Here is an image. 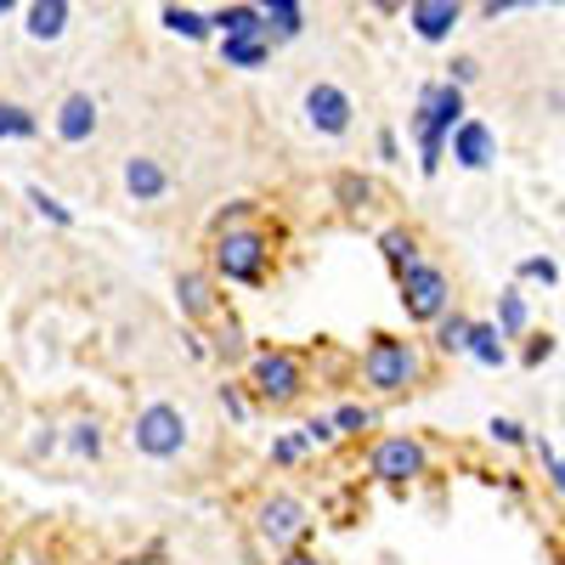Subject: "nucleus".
Wrapping results in <instances>:
<instances>
[{
	"instance_id": "3",
	"label": "nucleus",
	"mask_w": 565,
	"mask_h": 565,
	"mask_svg": "<svg viewBox=\"0 0 565 565\" xmlns=\"http://www.w3.org/2000/svg\"><path fill=\"white\" fill-rule=\"evenodd\" d=\"M244 385H249L255 407H266V413H289V407L306 396L311 373H306V356L289 351V345H255L249 362H244Z\"/></svg>"
},
{
	"instance_id": "47",
	"label": "nucleus",
	"mask_w": 565,
	"mask_h": 565,
	"mask_svg": "<svg viewBox=\"0 0 565 565\" xmlns=\"http://www.w3.org/2000/svg\"><path fill=\"white\" fill-rule=\"evenodd\" d=\"M476 7H481V0H476Z\"/></svg>"
},
{
	"instance_id": "9",
	"label": "nucleus",
	"mask_w": 565,
	"mask_h": 565,
	"mask_svg": "<svg viewBox=\"0 0 565 565\" xmlns=\"http://www.w3.org/2000/svg\"><path fill=\"white\" fill-rule=\"evenodd\" d=\"M300 114H306L311 136H328V141L351 136V125H356V103H351V90H345V85H334V79H317V85H306Z\"/></svg>"
},
{
	"instance_id": "24",
	"label": "nucleus",
	"mask_w": 565,
	"mask_h": 565,
	"mask_svg": "<svg viewBox=\"0 0 565 565\" xmlns=\"http://www.w3.org/2000/svg\"><path fill=\"white\" fill-rule=\"evenodd\" d=\"M210 356H215V362H226V367H232V362H249V340H244V328L232 322L226 311L215 317V345H210Z\"/></svg>"
},
{
	"instance_id": "29",
	"label": "nucleus",
	"mask_w": 565,
	"mask_h": 565,
	"mask_svg": "<svg viewBox=\"0 0 565 565\" xmlns=\"http://www.w3.org/2000/svg\"><path fill=\"white\" fill-rule=\"evenodd\" d=\"M215 402H221V413H226L232 424H249V418H255V396H249V385H244V380L215 385Z\"/></svg>"
},
{
	"instance_id": "22",
	"label": "nucleus",
	"mask_w": 565,
	"mask_h": 565,
	"mask_svg": "<svg viewBox=\"0 0 565 565\" xmlns=\"http://www.w3.org/2000/svg\"><path fill=\"white\" fill-rule=\"evenodd\" d=\"M328 418H334L340 441H362L367 430H380V407H367V402H340Z\"/></svg>"
},
{
	"instance_id": "6",
	"label": "nucleus",
	"mask_w": 565,
	"mask_h": 565,
	"mask_svg": "<svg viewBox=\"0 0 565 565\" xmlns=\"http://www.w3.org/2000/svg\"><path fill=\"white\" fill-rule=\"evenodd\" d=\"M396 300H402L407 322L430 328V322L452 306V277H447V266L424 260V255H418L413 266H402V271H396Z\"/></svg>"
},
{
	"instance_id": "43",
	"label": "nucleus",
	"mask_w": 565,
	"mask_h": 565,
	"mask_svg": "<svg viewBox=\"0 0 565 565\" xmlns=\"http://www.w3.org/2000/svg\"><path fill=\"white\" fill-rule=\"evenodd\" d=\"M367 7H373V12H402L407 0H367Z\"/></svg>"
},
{
	"instance_id": "12",
	"label": "nucleus",
	"mask_w": 565,
	"mask_h": 565,
	"mask_svg": "<svg viewBox=\"0 0 565 565\" xmlns=\"http://www.w3.org/2000/svg\"><path fill=\"white\" fill-rule=\"evenodd\" d=\"M447 153H452L458 170H487L498 159V130L487 119H476V114H463L458 130L447 136Z\"/></svg>"
},
{
	"instance_id": "26",
	"label": "nucleus",
	"mask_w": 565,
	"mask_h": 565,
	"mask_svg": "<svg viewBox=\"0 0 565 565\" xmlns=\"http://www.w3.org/2000/svg\"><path fill=\"white\" fill-rule=\"evenodd\" d=\"M469 322H476V317H463V311H441L430 328H436V351L441 356H463V345H469Z\"/></svg>"
},
{
	"instance_id": "30",
	"label": "nucleus",
	"mask_w": 565,
	"mask_h": 565,
	"mask_svg": "<svg viewBox=\"0 0 565 565\" xmlns=\"http://www.w3.org/2000/svg\"><path fill=\"white\" fill-rule=\"evenodd\" d=\"M271 469H295V463H306L311 458V441H306V430H282L277 441H271Z\"/></svg>"
},
{
	"instance_id": "7",
	"label": "nucleus",
	"mask_w": 565,
	"mask_h": 565,
	"mask_svg": "<svg viewBox=\"0 0 565 565\" xmlns=\"http://www.w3.org/2000/svg\"><path fill=\"white\" fill-rule=\"evenodd\" d=\"M255 537H260L271 554L306 543V537H311V509H306V498H295V492H266V498L255 503Z\"/></svg>"
},
{
	"instance_id": "42",
	"label": "nucleus",
	"mask_w": 565,
	"mask_h": 565,
	"mask_svg": "<svg viewBox=\"0 0 565 565\" xmlns=\"http://www.w3.org/2000/svg\"><path fill=\"white\" fill-rule=\"evenodd\" d=\"M548 487H554V498L565 503V458H554V463H548Z\"/></svg>"
},
{
	"instance_id": "28",
	"label": "nucleus",
	"mask_w": 565,
	"mask_h": 565,
	"mask_svg": "<svg viewBox=\"0 0 565 565\" xmlns=\"http://www.w3.org/2000/svg\"><path fill=\"white\" fill-rule=\"evenodd\" d=\"M334 199H340L345 210H367L373 199H380V186H373L362 170H340V175H334Z\"/></svg>"
},
{
	"instance_id": "4",
	"label": "nucleus",
	"mask_w": 565,
	"mask_h": 565,
	"mask_svg": "<svg viewBox=\"0 0 565 565\" xmlns=\"http://www.w3.org/2000/svg\"><path fill=\"white\" fill-rule=\"evenodd\" d=\"M424 385V356L413 340H396V334H373L367 351H362V391L380 396V402H396L407 391Z\"/></svg>"
},
{
	"instance_id": "27",
	"label": "nucleus",
	"mask_w": 565,
	"mask_h": 565,
	"mask_svg": "<svg viewBox=\"0 0 565 565\" xmlns=\"http://www.w3.org/2000/svg\"><path fill=\"white\" fill-rule=\"evenodd\" d=\"M34 136H40V114L0 97V141H34Z\"/></svg>"
},
{
	"instance_id": "36",
	"label": "nucleus",
	"mask_w": 565,
	"mask_h": 565,
	"mask_svg": "<svg viewBox=\"0 0 565 565\" xmlns=\"http://www.w3.org/2000/svg\"><path fill=\"white\" fill-rule=\"evenodd\" d=\"M57 441H63V436H57V424H40V436L29 441V458H45V452H57Z\"/></svg>"
},
{
	"instance_id": "20",
	"label": "nucleus",
	"mask_w": 565,
	"mask_h": 565,
	"mask_svg": "<svg viewBox=\"0 0 565 565\" xmlns=\"http://www.w3.org/2000/svg\"><path fill=\"white\" fill-rule=\"evenodd\" d=\"M63 447H68V458L74 463H97L103 458V447H108V436H103V418H74L68 424V436H63Z\"/></svg>"
},
{
	"instance_id": "2",
	"label": "nucleus",
	"mask_w": 565,
	"mask_h": 565,
	"mask_svg": "<svg viewBox=\"0 0 565 565\" xmlns=\"http://www.w3.org/2000/svg\"><path fill=\"white\" fill-rule=\"evenodd\" d=\"M210 271L232 289H260L271 277V232L255 221H226L210 238Z\"/></svg>"
},
{
	"instance_id": "46",
	"label": "nucleus",
	"mask_w": 565,
	"mask_h": 565,
	"mask_svg": "<svg viewBox=\"0 0 565 565\" xmlns=\"http://www.w3.org/2000/svg\"><path fill=\"white\" fill-rule=\"evenodd\" d=\"M537 7H565V0H537Z\"/></svg>"
},
{
	"instance_id": "8",
	"label": "nucleus",
	"mask_w": 565,
	"mask_h": 565,
	"mask_svg": "<svg viewBox=\"0 0 565 565\" xmlns=\"http://www.w3.org/2000/svg\"><path fill=\"white\" fill-rule=\"evenodd\" d=\"M367 476L380 487H413L430 476V447L418 436H380L367 452Z\"/></svg>"
},
{
	"instance_id": "1",
	"label": "nucleus",
	"mask_w": 565,
	"mask_h": 565,
	"mask_svg": "<svg viewBox=\"0 0 565 565\" xmlns=\"http://www.w3.org/2000/svg\"><path fill=\"white\" fill-rule=\"evenodd\" d=\"M463 114H469L463 85H452V79L418 85V103H413L407 125H413V141H418V175H424V181L441 175V164H447V136L458 130Z\"/></svg>"
},
{
	"instance_id": "38",
	"label": "nucleus",
	"mask_w": 565,
	"mask_h": 565,
	"mask_svg": "<svg viewBox=\"0 0 565 565\" xmlns=\"http://www.w3.org/2000/svg\"><path fill=\"white\" fill-rule=\"evenodd\" d=\"M526 7H537V0H481V12L498 23V18H509V12H526Z\"/></svg>"
},
{
	"instance_id": "5",
	"label": "nucleus",
	"mask_w": 565,
	"mask_h": 565,
	"mask_svg": "<svg viewBox=\"0 0 565 565\" xmlns=\"http://www.w3.org/2000/svg\"><path fill=\"white\" fill-rule=\"evenodd\" d=\"M193 447V418H186L175 402H141L136 418H130V452L153 458V463H170Z\"/></svg>"
},
{
	"instance_id": "15",
	"label": "nucleus",
	"mask_w": 565,
	"mask_h": 565,
	"mask_svg": "<svg viewBox=\"0 0 565 565\" xmlns=\"http://www.w3.org/2000/svg\"><path fill=\"white\" fill-rule=\"evenodd\" d=\"M74 23V0H23V40L29 45H63Z\"/></svg>"
},
{
	"instance_id": "40",
	"label": "nucleus",
	"mask_w": 565,
	"mask_h": 565,
	"mask_svg": "<svg viewBox=\"0 0 565 565\" xmlns=\"http://www.w3.org/2000/svg\"><path fill=\"white\" fill-rule=\"evenodd\" d=\"M373 148H380V159H385V164H396V159H402V141H396V130H380V141H373Z\"/></svg>"
},
{
	"instance_id": "23",
	"label": "nucleus",
	"mask_w": 565,
	"mask_h": 565,
	"mask_svg": "<svg viewBox=\"0 0 565 565\" xmlns=\"http://www.w3.org/2000/svg\"><path fill=\"white\" fill-rule=\"evenodd\" d=\"M526 328H532V306H526V295H521V282H514V289L498 295V334H503V340H521Z\"/></svg>"
},
{
	"instance_id": "13",
	"label": "nucleus",
	"mask_w": 565,
	"mask_h": 565,
	"mask_svg": "<svg viewBox=\"0 0 565 565\" xmlns=\"http://www.w3.org/2000/svg\"><path fill=\"white\" fill-rule=\"evenodd\" d=\"M175 311H181V322H193V328L215 322V317H221L215 271H181V277H175Z\"/></svg>"
},
{
	"instance_id": "10",
	"label": "nucleus",
	"mask_w": 565,
	"mask_h": 565,
	"mask_svg": "<svg viewBox=\"0 0 565 565\" xmlns=\"http://www.w3.org/2000/svg\"><path fill=\"white\" fill-rule=\"evenodd\" d=\"M407 29L424 40V45H447L452 29L469 18V0H407Z\"/></svg>"
},
{
	"instance_id": "39",
	"label": "nucleus",
	"mask_w": 565,
	"mask_h": 565,
	"mask_svg": "<svg viewBox=\"0 0 565 565\" xmlns=\"http://www.w3.org/2000/svg\"><path fill=\"white\" fill-rule=\"evenodd\" d=\"M548 356H554V334H537V340L526 345V356H521V362H526V367H543Z\"/></svg>"
},
{
	"instance_id": "31",
	"label": "nucleus",
	"mask_w": 565,
	"mask_h": 565,
	"mask_svg": "<svg viewBox=\"0 0 565 565\" xmlns=\"http://www.w3.org/2000/svg\"><path fill=\"white\" fill-rule=\"evenodd\" d=\"M23 199L34 204V215H40V221H52L57 232H68V226H74V210H68L63 199H52V193H45V186H29Z\"/></svg>"
},
{
	"instance_id": "33",
	"label": "nucleus",
	"mask_w": 565,
	"mask_h": 565,
	"mask_svg": "<svg viewBox=\"0 0 565 565\" xmlns=\"http://www.w3.org/2000/svg\"><path fill=\"white\" fill-rule=\"evenodd\" d=\"M487 436H492V441H503V447H532L526 424H521V418H503V413H498V418L487 424Z\"/></svg>"
},
{
	"instance_id": "18",
	"label": "nucleus",
	"mask_w": 565,
	"mask_h": 565,
	"mask_svg": "<svg viewBox=\"0 0 565 565\" xmlns=\"http://www.w3.org/2000/svg\"><path fill=\"white\" fill-rule=\"evenodd\" d=\"M463 356L476 362V367H487V373L509 367V340L498 334V322H469V345H463Z\"/></svg>"
},
{
	"instance_id": "14",
	"label": "nucleus",
	"mask_w": 565,
	"mask_h": 565,
	"mask_svg": "<svg viewBox=\"0 0 565 565\" xmlns=\"http://www.w3.org/2000/svg\"><path fill=\"white\" fill-rule=\"evenodd\" d=\"M119 181H125V199H130V204H164V199H170V170H164V159H153V153L125 159Z\"/></svg>"
},
{
	"instance_id": "16",
	"label": "nucleus",
	"mask_w": 565,
	"mask_h": 565,
	"mask_svg": "<svg viewBox=\"0 0 565 565\" xmlns=\"http://www.w3.org/2000/svg\"><path fill=\"white\" fill-rule=\"evenodd\" d=\"M215 52H221V68H238V74H260L271 63L277 45L266 34H215Z\"/></svg>"
},
{
	"instance_id": "34",
	"label": "nucleus",
	"mask_w": 565,
	"mask_h": 565,
	"mask_svg": "<svg viewBox=\"0 0 565 565\" xmlns=\"http://www.w3.org/2000/svg\"><path fill=\"white\" fill-rule=\"evenodd\" d=\"M521 277H526V282H543V289H554V282H559V266H554L548 255H526V260H521Z\"/></svg>"
},
{
	"instance_id": "19",
	"label": "nucleus",
	"mask_w": 565,
	"mask_h": 565,
	"mask_svg": "<svg viewBox=\"0 0 565 565\" xmlns=\"http://www.w3.org/2000/svg\"><path fill=\"white\" fill-rule=\"evenodd\" d=\"M159 23H164L175 40H193V45H210V40H215V23H210V12H199V7H181V0L159 7Z\"/></svg>"
},
{
	"instance_id": "11",
	"label": "nucleus",
	"mask_w": 565,
	"mask_h": 565,
	"mask_svg": "<svg viewBox=\"0 0 565 565\" xmlns=\"http://www.w3.org/2000/svg\"><path fill=\"white\" fill-rule=\"evenodd\" d=\"M52 130H57L63 148H85V141L103 130V103L90 97V90H68V97L57 103V114H52Z\"/></svg>"
},
{
	"instance_id": "41",
	"label": "nucleus",
	"mask_w": 565,
	"mask_h": 565,
	"mask_svg": "<svg viewBox=\"0 0 565 565\" xmlns=\"http://www.w3.org/2000/svg\"><path fill=\"white\" fill-rule=\"evenodd\" d=\"M186 356H193V362H210V345H204V334H199V328H186Z\"/></svg>"
},
{
	"instance_id": "21",
	"label": "nucleus",
	"mask_w": 565,
	"mask_h": 565,
	"mask_svg": "<svg viewBox=\"0 0 565 565\" xmlns=\"http://www.w3.org/2000/svg\"><path fill=\"white\" fill-rule=\"evenodd\" d=\"M210 23H215V34H266L255 0H226V7L210 12Z\"/></svg>"
},
{
	"instance_id": "25",
	"label": "nucleus",
	"mask_w": 565,
	"mask_h": 565,
	"mask_svg": "<svg viewBox=\"0 0 565 565\" xmlns=\"http://www.w3.org/2000/svg\"><path fill=\"white\" fill-rule=\"evenodd\" d=\"M380 255H385L391 271L413 266V260H418V232H413V226H385V232H380Z\"/></svg>"
},
{
	"instance_id": "32",
	"label": "nucleus",
	"mask_w": 565,
	"mask_h": 565,
	"mask_svg": "<svg viewBox=\"0 0 565 565\" xmlns=\"http://www.w3.org/2000/svg\"><path fill=\"white\" fill-rule=\"evenodd\" d=\"M306 430V441H311V452H328V447H340V430H334V418L328 413H317V418H306L300 424Z\"/></svg>"
},
{
	"instance_id": "35",
	"label": "nucleus",
	"mask_w": 565,
	"mask_h": 565,
	"mask_svg": "<svg viewBox=\"0 0 565 565\" xmlns=\"http://www.w3.org/2000/svg\"><path fill=\"white\" fill-rule=\"evenodd\" d=\"M447 79L469 90V85H476V79H481V63H476V57H452V63H447Z\"/></svg>"
},
{
	"instance_id": "44",
	"label": "nucleus",
	"mask_w": 565,
	"mask_h": 565,
	"mask_svg": "<svg viewBox=\"0 0 565 565\" xmlns=\"http://www.w3.org/2000/svg\"><path fill=\"white\" fill-rule=\"evenodd\" d=\"M12 12H23V0H0V23H7Z\"/></svg>"
},
{
	"instance_id": "45",
	"label": "nucleus",
	"mask_w": 565,
	"mask_h": 565,
	"mask_svg": "<svg viewBox=\"0 0 565 565\" xmlns=\"http://www.w3.org/2000/svg\"><path fill=\"white\" fill-rule=\"evenodd\" d=\"M18 565H57V559H18Z\"/></svg>"
},
{
	"instance_id": "37",
	"label": "nucleus",
	"mask_w": 565,
	"mask_h": 565,
	"mask_svg": "<svg viewBox=\"0 0 565 565\" xmlns=\"http://www.w3.org/2000/svg\"><path fill=\"white\" fill-rule=\"evenodd\" d=\"M277 565H328V559H322L317 548H306V543H295V548H282V554H277Z\"/></svg>"
},
{
	"instance_id": "17",
	"label": "nucleus",
	"mask_w": 565,
	"mask_h": 565,
	"mask_svg": "<svg viewBox=\"0 0 565 565\" xmlns=\"http://www.w3.org/2000/svg\"><path fill=\"white\" fill-rule=\"evenodd\" d=\"M255 7H260V23H266L271 45H295L306 34V0H255Z\"/></svg>"
}]
</instances>
